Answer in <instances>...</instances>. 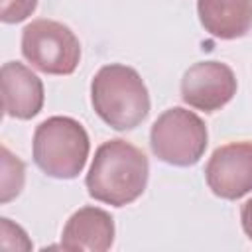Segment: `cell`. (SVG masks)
<instances>
[{
	"mask_svg": "<svg viewBox=\"0 0 252 252\" xmlns=\"http://www.w3.org/2000/svg\"><path fill=\"white\" fill-rule=\"evenodd\" d=\"M199 22L219 39H238L252 28V0H197Z\"/></svg>",
	"mask_w": 252,
	"mask_h": 252,
	"instance_id": "30bf717a",
	"label": "cell"
},
{
	"mask_svg": "<svg viewBox=\"0 0 252 252\" xmlns=\"http://www.w3.org/2000/svg\"><path fill=\"white\" fill-rule=\"evenodd\" d=\"M91 100L100 120L118 132L140 126L150 112V94L142 77L120 63L98 69L91 83Z\"/></svg>",
	"mask_w": 252,
	"mask_h": 252,
	"instance_id": "7a4b0ae2",
	"label": "cell"
},
{
	"mask_svg": "<svg viewBox=\"0 0 252 252\" xmlns=\"http://www.w3.org/2000/svg\"><path fill=\"white\" fill-rule=\"evenodd\" d=\"M207 140L209 134L201 116L181 106L161 112L150 132L154 156L177 167L195 165L207 150Z\"/></svg>",
	"mask_w": 252,
	"mask_h": 252,
	"instance_id": "277c9868",
	"label": "cell"
},
{
	"mask_svg": "<svg viewBox=\"0 0 252 252\" xmlns=\"http://www.w3.org/2000/svg\"><path fill=\"white\" fill-rule=\"evenodd\" d=\"M24 187V163L2 148V203L18 197Z\"/></svg>",
	"mask_w": 252,
	"mask_h": 252,
	"instance_id": "8fae6325",
	"label": "cell"
},
{
	"mask_svg": "<svg viewBox=\"0 0 252 252\" xmlns=\"http://www.w3.org/2000/svg\"><path fill=\"white\" fill-rule=\"evenodd\" d=\"M37 0H0V20L4 24L24 22L33 14Z\"/></svg>",
	"mask_w": 252,
	"mask_h": 252,
	"instance_id": "7c38bea8",
	"label": "cell"
},
{
	"mask_svg": "<svg viewBox=\"0 0 252 252\" xmlns=\"http://www.w3.org/2000/svg\"><path fill=\"white\" fill-rule=\"evenodd\" d=\"M209 189L228 201L252 191V142H230L213 152L205 165Z\"/></svg>",
	"mask_w": 252,
	"mask_h": 252,
	"instance_id": "8992f818",
	"label": "cell"
},
{
	"mask_svg": "<svg viewBox=\"0 0 252 252\" xmlns=\"http://www.w3.org/2000/svg\"><path fill=\"white\" fill-rule=\"evenodd\" d=\"M2 100L6 116L30 120L43 106V83L26 65L8 61L2 65Z\"/></svg>",
	"mask_w": 252,
	"mask_h": 252,
	"instance_id": "ba28073f",
	"label": "cell"
},
{
	"mask_svg": "<svg viewBox=\"0 0 252 252\" xmlns=\"http://www.w3.org/2000/svg\"><path fill=\"white\" fill-rule=\"evenodd\" d=\"M150 163L146 154L126 140H108L94 152L85 177L89 195L112 207L136 201L148 185Z\"/></svg>",
	"mask_w": 252,
	"mask_h": 252,
	"instance_id": "6da1fadb",
	"label": "cell"
},
{
	"mask_svg": "<svg viewBox=\"0 0 252 252\" xmlns=\"http://www.w3.org/2000/svg\"><path fill=\"white\" fill-rule=\"evenodd\" d=\"M114 242V220L98 207H83L75 211L61 234V246L65 250L81 252H104Z\"/></svg>",
	"mask_w": 252,
	"mask_h": 252,
	"instance_id": "9c48e42d",
	"label": "cell"
},
{
	"mask_svg": "<svg viewBox=\"0 0 252 252\" xmlns=\"http://www.w3.org/2000/svg\"><path fill=\"white\" fill-rule=\"evenodd\" d=\"M89 134L71 116H51L33 132V161L49 177L75 179L89 158Z\"/></svg>",
	"mask_w": 252,
	"mask_h": 252,
	"instance_id": "3957f363",
	"label": "cell"
},
{
	"mask_svg": "<svg viewBox=\"0 0 252 252\" xmlns=\"http://www.w3.org/2000/svg\"><path fill=\"white\" fill-rule=\"evenodd\" d=\"M22 55L41 73L71 75L81 61V43L65 24L41 18L24 28Z\"/></svg>",
	"mask_w": 252,
	"mask_h": 252,
	"instance_id": "5b68a950",
	"label": "cell"
},
{
	"mask_svg": "<svg viewBox=\"0 0 252 252\" xmlns=\"http://www.w3.org/2000/svg\"><path fill=\"white\" fill-rule=\"evenodd\" d=\"M236 94V77L226 63L199 61L191 65L181 79V98L185 104L215 112Z\"/></svg>",
	"mask_w": 252,
	"mask_h": 252,
	"instance_id": "52a82bcc",
	"label": "cell"
}]
</instances>
